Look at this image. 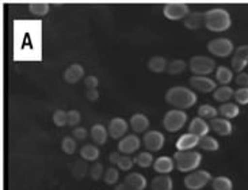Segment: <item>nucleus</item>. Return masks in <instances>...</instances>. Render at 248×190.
I'll use <instances>...</instances> for the list:
<instances>
[{"mask_svg": "<svg viewBox=\"0 0 248 190\" xmlns=\"http://www.w3.org/2000/svg\"><path fill=\"white\" fill-rule=\"evenodd\" d=\"M163 14L170 20H181L186 19V16L190 14V10H188V4H186V3L172 1V3L164 4Z\"/></svg>", "mask_w": 248, "mask_h": 190, "instance_id": "nucleus-8", "label": "nucleus"}, {"mask_svg": "<svg viewBox=\"0 0 248 190\" xmlns=\"http://www.w3.org/2000/svg\"><path fill=\"white\" fill-rule=\"evenodd\" d=\"M68 113V125L69 127H76L78 124H80L81 114L78 110H69Z\"/></svg>", "mask_w": 248, "mask_h": 190, "instance_id": "nucleus-41", "label": "nucleus"}, {"mask_svg": "<svg viewBox=\"0 0 248 190\" xmlns=\"http://www.w3.org/2000/svg\"><path fill=\"white\" fill-rule=\"evenodd\" d=\"M212 174L206 170H195L191 171L186 178H185V186L188 190H201L203 189L210 181H212Z\"/></svg>", "mask_w": 248, "mask_h": 190, "instance_id": "nucleus-6", "label": "nucleus"}, {"mask_svg": "<svg viewBox=\"0 0 248 190\" xmlns=\"http://www.w3.org/2000/svg\"><path fill=\"white\" fill-rule=\"evenodd\" d=\"M166 102L170 103L171 106H174L178 110H185L190 109L197 103V94L194 91H191L190 88L183 87V86H175L171 87L166 93Z\"/></svg>", "mask_w": 248, "mask_h": 190, "instance_id": "nucleus-1", "label": "nucleus"}, {"mask_svg": "<svg viewBox=\"0 0 248 190\" xmlns=\"http://www.w3.org/2000/svg\"><path fill=\"white\" fill-rule=\"evenodd\" d=\"M108 130L103 125L101 124H96L94 125L93 128H91V139H93V142L95 144H98V145H103L105 142H108Z\"/></svg>", "mask_w": 248, "mask_h": 190, "instance_id": "nucleus-22", "label": "nucleus"}, {"mask_svg": "<svg viewBox=\"0 0 248 190\" xmlns=\"http://www.w3.org/2000/svg\"><path fill=\"white\" fill-rule=\"evenodd\" d=\"M105 167H103V164L102 163H95L94 166L91 167L90 170V176H91V179H94V181H99L102 178V175L105 174Z\"/></svg>", "mask_w": 248, "mask_h": 190, "instance_id": "nucleus-38", "label": "nucleus"}, {"mask_svg": "<svg viewBox=\"0 0 248 190\" xmlns=\"http://www.w3.org/2000/svg\"><path fill=\"white\" fill-rule=\"evenodd\" d=\"M209 125H210L212 130H215L216 133L220 136H229L232 133V130H233L232 124L227 118H218V117L213 118V120H210Z\"/></svg>", "mask_w": 248, "mask_h": 190, "instance_id": "nucleus-16", "label": "nucleus"}, {"mask_svg": "<svg viewBox=\"0 0 248 190\" xmlns=\"http://www.w3.org/2000/svg\"><path fill=\"white\" fill-rule=\"evenodd\" d=\"M72 135L75 136V139H76V140H79V142H84V140L87 139L88 132L86 128H83V127H78V128L74 129Z\"/></svg>", "mask_w": 248, "mask_h": 190, "instance_id": "nucleus-42", "label": "nucleus"}, {"mask_svg": "<svg viewBox=\"0 0 248 190\" xmlns=\"http://www.w3.org/2000/svg\"><path fill=\"white\" fill-rule=\"evenodd\" d=\"M84 84H86L87 90H94V88H98V86H99V80H98V78H96V76L90 75V76L86 78Z\"/></svg>", "mask_w": 248, "mask_h": 190, "instance_id": "nucleus-43", "label": "nucleus"}, {"mask_svg": "<svg viewBox=\"0 0 248 190\" xmlns=\"http://www.w3.org/2000/svg\"><path fill=\"white\" fill-rule=\"evenodd\" d=\"M209 130H210V125L201 117L193 118L191 122H190V125H188V133L198 136L200 139L208 136Z\"/></svg>", "mask_w": 248, "mask_h": 190, "instance_id": "nucleus-14", "label": "nucleus"}, {"mask_svg": "<svg viewBox=\"0 0 248 190\" xmlns=\"http://www.w3.org/2000/svg\"><path fill=\"white\" fill-rule=\"evenodd\" d=\"M212 189L213 190H233V183L228 176H216L212 179Z\"/></svg>", "mask_w": 248, "mask_h": 190, "instance_id": "nucleus-29", "label": "nucleus"}, {"mask_svg": "<svg viewBox=\"0 0 248 190\" xmlns=\"http://www.w3.org/2000/svg\"><path fill=\"white\" fill-rule=\"evenodd\" d=\"M130 190H145L147 188V179L140 173H130L125 176V181Z\"/></svg>", "mask_w": 248, "mask_h": 190, "instance_id": "nucleus-20", "label": "nucleus"}, {"mask_svg": "<svg viewBox=\"0 0 248 190\" xmlns=\"http://www.w3.org/2000/svg\"><path fill=\"white\" fill-rule=\"evenodd\" d=\"M175 167V162L170 156H160L154 163V170L161 175H168Z\"/></svg>", "mask_w": 248, "mask_h": 190, "instance_id": "nucleus-17", "label": "nucleus"}, {"mask_svg": "<svg viewBox=\"0 0 248 190\" xmlns=\"http://www.w3.org/2000/svg\"><path fill=\"white\" fill-rule=\"evenodd\" d=\"M216 79L221 86H228L233 79V71L228 67H218L216 71Z\"/></svg>", "mask_w": 248, "mask_h": 190, "instance_id": "nucleus-28", "label": "nucleus"}, {"mask_svg": "<svg viewBox=\"0 0 248 190\" xmlns=\"http://www.w3.org/2000/svg\"><path fill=\"white\" fill-rule=\"evenodd\" d=\"M84 76V68L80 64H72L64 72V80L69 84H76Z\"/></svg>", "mask_w": 248, "mask_h": 190, "instance_id": "nucleus-18", "label": "nucleus"}, {"mask_svg": "<svg viewBox=\"0 0 248 190\" xmlns=\"http://www.w3.org/2000/svg\"><path fill=\"white\" fill-rule=\"evenodd\" d=\"M53 122H54V125H57V127H60V128L68 125L67 111H64V110H56L53 114Z\"/></svg>", "mask_w": 248, "mask_h": 190, "instance_id": "nucleus-37", "label": "nucleus"}, {"mask_svg": "<svg viewBox=\"0 0 248 190\" xmlns=\"http://www.w3.org/2000/svg\"><path fill=\"white\" fill-rule=\"evenodd\" d=\"M233 96H235V90L229 86H221V87L216 88V91L213 93V98L216 101L222 102V103H227Z\"/></svg>", "mask_w": 248, "mask_h": 190, "instance_id": "nucleus-25", "label": "nucleus"}, {"mask_svg": "<svg viewBox=\"0 0 248 190\" xmlns=\"http://www.w3.org/2000/svg\"><path fill=\"white\" fill-rule=\"evenodd\" d=\"M187 68V63L182 59H176V60H172L168 63L167 72L170 75H181L182 72H185Z\"/></svg>", "mask_w": 248, "mask_h": 190, "instance_id": "nucleus-31", "label": "nucleus"}, {"mask_svg": "<svg viewBox=\"0 0 248 190\" xmlns=\"http://www.w3.org/2000/svg\"><path fill=\"white\" fill-rule=\"evenodd\" d=\"M134 164V159L132 158H129L127 155H121V159H120V162H118V169H121L122 171H129V170L133 167Z\"/></svg>", "mask_w": 248, "mask_h": 190, "instance_id": "nucleus-40", "label": "nucleus"}, {"mask_svg": "<svg viewBox=\"0 0 248 190\" xmlns=\"http://www.w3.org/2000/svg\"><path fill=\"white\" fill-rule=\"evenodd\" d=\"M78 144H76V139L74 137H64L61 142V149L67 154V155H72L76 152Z\"/></svg>", "mask_w": 248, "mask_h": 190, "instance_id": "nucleus-35", "label": "nucleus"}, {"mask_svg": "<svg viewBox=\"0 0 248 190\" xmlns=\"http://www.w3.org/2000/svg\"><path fill=\"white\" fill-rule=\"evenodd\" d=\"M129 125H130V128L133 129V132H136V133H144L149 128V120H148L147 115L141 114V113H136V114L130 117Z\"/></svg>", "mask_w": 248, "mask_h": 190, "instance_id": "nucleus-19", "label": "nucleus"}, {"mask_svg": "<svg viewBox=\"0 0 248 190\" xmlns=\"http://www.w3.org/2000/svg\"><path fill=\"white\" fill-rule=\"evenodd\" d=\"M208 50L216 57H228L235 53V47L229 38H215L208 44Z\"/></svg>", "mask_w": 248, "mask_h": 190, "instance_id": "nucleus-7", "label": "nucleus"}, {"mask_svg": "<svg viewBox=\"0 0 248 190\" xmlns=\"http://www.w3.org/2000/svg\"><path fill=\"white\" fill-rule=\"evenodd\" d=\"M101 155V151L98 147H95L93 144H86L84 147H81L80 156L86 162H95Z\"/></svg>", "mask_w": 248, "mask_h": 190, "instance_id": "nucleus-27", "label": "nucleus"}, {"mask_svg": "<svg viewBox=\"0 0 248 190\" xmlns=\"http://www.w3.org/2000/svg\"><path fill=\"white\" fill-rule=\"evenodd\" d=\"M134 163L137 166H140L142 169H147V167H151L155 163L154 156L151 152H141L139 155L134 158Z\"/></svg>", "mask_w": 248, "mask_h": 190, "instance_id": "nucleus-32", "label": "nucleus"}, {"mask_svg": "<svg viewBox=\"0 0 248 190\" xmlns=\"http://www.w3.org/2000/svg\"><path fill=\"white\" fill-rule=\"evenodd\" d=\"M140 144V139H139L137 136H125V137L121 139L120 142H118V151L122 152L124 155H130V154H134L136 151H139Z\"/></svg>", "mask_w": 248, "mask_h": 190, "instance_id": "nucleus-13", "label": "nucleus"}, {"mask_svg": "<svg viewBox=\"0 0 248 190\" xmlns=\"http://www.w3.org/2000/svg\"><path fill=\"white\" fill-rule=\"evenodd\" d=\"M115 190H130V188L127 186L126 183L124 182L120 183V185H117V186H115Z\"/></svg>", "mask_w": 248, "mask_h": 190, "instance_id": "nucleus-48", "label": "nucleus"}, {"mask_svg": "<svg viewBox=\"0 0 248 190\" xmlns=\"http://www.w3.org/2000/svg\"><path fill=\"white\" fill-rule=\"evenodd\" d=\"M190 86L194 88L195 91L202 93V94H208L212 91H216L217 83L213 79H210L208 76H191L190 78Z\"/></svg>", "mask_w": 248, "mask_h": 190, "instance_id": "nucleus-10", "label": "nucleus"}, {"mask_svg": "<svg viewBox=\"0 0 248 190\" xmlns=\"http://www.w3.org/2000/svg\"><path fill=\"white\" fill-rule=\"evenodd\" d=\"M164 136L159 130H148L144 135L142 142L145 144V148L151 152H159L164 145Z\"/></svg>", "mask_w": 248, "mask_h": 190, "instance_id": "nucleus-9", "label": "nucleus"}, {"mask_svg": "<svg viewBox=\"0 0 248 190\" xmlns=\"http://www.w3.org/2000/svg\"><path fill=\"white\" fill-rule=\"evenodd\" d=\"M235 101L239 105H248V88H239L235 91Z\"/></svg>", "mask_w": 248, "mask_h": 190, "instance_id": "nucleus-39", "label": "nucleus"}, {"mask_svg": "<svg viewBox=\"0 0 248 190\" xmlns=\"http://www.w3.org/2000/svg\"><path fill=\"white\" fill-rule=\"evenodd\" d=\"M200 147L205 151H209V152H215L217 149L220 148V144L216 140L215 137H210V136H205L200 140Z\"/></svg>", "mask_w": 248, "mask_h": 190, "instance_id": "nucleus-34", "label": "nucleus"}, {"mask_svg": "<svg viewBox=\"0 0 248 190\" xmlns=\"http://www.w3.org/2000/svg\"><path fill=\"white\" fill-rule=\"evenodd\" d=\"M200 137L195 135H191V133H185L182 135L178 142H176V151H193V148H195L197 145H200Z\"/></svg>", "mask_w": 248, "mask_h": 190, "instance_id": "nucleus-15", "label": "nucleus"}, {"mask_svg": "<svg viewBox=\"0 0 248 190\" xmlns=\"http://www.w3.org/2000/svg\"><path fill=\"white\" fill-rule=\"evenodd\" d=\"M218 113L224 117V118H227V120H233L236 118L239 113H240V109L239 106L236 105V103H222L221 106L218 108Z\"/></svg>", "mask_w": 248, "mask_h": 190, "instance_id": "nucleus-26", "label": "nucleus"}, {"mask_svg": "<svg viewBox=\"0 0 248 190\" xmlns=\"http://www.w3.org/2000/svg\"><path fill=\"white\" fill-rule=\"evenodd\" d=\"M205 26V13H190L185 19V27L188 30H198Z\"/></svg>", "mask_w": 248, "mask_h": 190, "instance_id": "nucleus-21", "label": "nucleus"}, {"mask_svg": "<svg viewBox=\"0 0 248 190\" xmlns=\"http://www.w3.org/2000/svg\"><path fill=\"white\" fill-rule=\"evenodd\" d=\"M120 159H121V155H120V152H111L110 156H108V160L110 163L113 164V166H117L118 162H120Z\"/></svg>", "mask_w": 248, "mask_h": 190, "instance_id": "nucleus-47", "label": "nucleus"}, {"mask_svg": "<svg viewBox=\"0 0 248 190\" xmlns=\"http://www.w3.org/2000/svg\"><path fill=\"white\" fill-rule=\"evenodd\" d=\"M118 179H120V173H118V170L114 169V166L106 170L103 174V181L106 185H115L118 182Z\"/></svg>", "mask_w": 248, "mask_h": 190, "instance_id": "nucleus-36", "label": "nucleus"}, {"mask_svg": "<svg viewBox=\"0 0 248 190\" xmlns=\"http://www.w3.org/2000/svg\"><path fill=\"white\" fill-rule=\"evenodd\" d=\"M188 68L195 76H208L215 71L216 63L208 56H193L188 61Z\"/></svg>", "mask_w": 248, "mask_h": 190, "instance_id": "nucleus-5", "label": "nucleus"}, {"mask_svg": "<svg viewBox=\"0 0 248 190\" xmlns=\"http://www.w3.org/2000/svg\"><path fill=\"white\" fill-rule=\"evenodd\" d=\"M187 122V114L183 110H178V109H172L168 110L164 118H163V127L166 128L167 132H178L181 130Z\"/></svg>", "mask_w": 248, "mask_h": 190, "instance_id": "nucleus-4", "label": "nucleus"}, {"mask_svg": "<svg viewBox=\"0 0 248 190\" xmlns=\"http://www.w3.org/2000/svg\"><path fill=\"white\" fill-rule=\"evenodd\" d=\"M232 25L231 15L224 8H212L205 13V27L213 33L227 32Z\"/></svg>", "mask_w": 248, "mask_h": 190, "instance_id": "nucleus-2", "label": "nucleus"}, {"mask_svg": "<svg viewBox=\"0 0 248 190\" xmlns=\"http://www.w3.org/2000/svg\"><path fill=\"white\" fill-rule=\"evenodd\" d=\"M176 169L182 173L195 171L201 166L202 155L197 151H176L174 155Z\"/></svg>", "mask_w": 248, "mask_h": 190, "instance_id": "nucleus-3", "label": "nucleus"}, {"mask_svg": "<svg viewBox=\"0 0 248 190\" xmlns=\"http://www.w3.org/2000/svg\"><path fill=\"white\" fill-rule=\"evenodd\" d=\"M86 96H87L88 101L95 102L99 99V93H98V90L94 88V90H87V93H86Z\"/></svg>", "mask_w": 248, "mask_h": 190, "instance_id": "nucleus-46", "label": "nucleus"}, {"mask_svg": "<svg viewBox=\"0 0 248 190\" xmlns=\"http://www.w3.org/2000/svg\"><path fill=\"white\" fill-rule=\"evenodd\" d=\"M198 114L203 120H213V118H217L218 110L212 105H201L198 109Z\"/></svg>", "mask_w": 248, "mask_h": 190, "instance_id": "nucleus-33", "label": "nucleus"}, {"mask_svg": "<svg viewBox=\"0 0 248 190\" xmlns=\"http://www.w3.org/2000/svg\"><path fill=\"white\" fill-rule=\"evenodd\" d=\"M172 188H174V183L168 175L155 176L151 182V189L152 190H172Z\"/></svg>", "mask_w": 248, "mask_h": 190, "instance_id": "nucleus-23", "label": "nucleus"}, {"mask_svg": "<svg viewBox=\"0 0 248 190\" xmlns=\"http://www.w3.org/2000/svg\"><path fill=\"white\" fill-rule=\"evenodd\" d=\"M29 11L37 16H45L50 11V6L46 1H34L29 4Z\"/></svg>", "mask_w": 248, "mask_h": 190, "instance_id": "nucleus-30", "label": "nucleus"}, {"mask_svg": "<svg viewBox=\"0 0 248 190\" xmlns=\"http://www.w3.org/2000/svg\"><path fill=\"white\" fill-rule=\"evenodd\" d=\"M167 60L161 56H154L148 60V68L154 74H161L167 69Z\"/></svg>", "mask_w": 248, "mask_h": 190, "instance_id": "nucleus-24", "label": "nucleus"}, {"mask_svg": "<svg viewBox=\"0 0 248 190\" xmlns=\"http://www.w3.org/2000/svg\"><path fill=\"white\" fill-rule=\"evenodd\" d=\"M76 171H80L81 176H84L86 171H87V166H86V163H83V162L75 163L74 169H72V174H76Z\"/></svg>", "mask_w": 248, "mask_h": 190, "instance_id": "nucleus-45", "label": "nucleus"}, {"mask_svg": "<svg viewBox=\"0 0 248 190\" xmlns=\"http://www.w3.org/2000/svg\"><path fill=\"white\" fill-rule=\"evenodd\" d=\"M236 83L240 88H248V74L247 72H240L236 76Z\"/></svg>", "mask_w": 248, "mask_h": 190, "instance_id": "nucleus-44", "label": "nucleus"}, {"mask_svg": "<svg viewBox=\"0 0 248 190\" xmlns=\"http://www.w3.org/2000/svg\"><path fill=\"white\" fill-rule=\"evenodd\" d=\"M248 65V45H242L235 49L232 57V69L236 72H243L244 68Z\"/></svg>", "mask_w": 248, "mask_h": 190, "instance_id": "nucleus-11", "label": "nucleus"}, {"mask_svg": "<svg viewBox=\"0 0 248 190\" xmlns=\"http://www.w3.org/2000/svg\"><path fill=\"white\" fill-rule=\"evenodd\" d=\"M127 129H129V124H127L124 118L121 117H115L111 121L108 122V135L113 139L118 140V139H124V135H126Z\"/></svg>", "mask_w": 248, "mask_h": 190, "instance_id": "nucleus-12", "label": "nucleus"}]
</instances>
